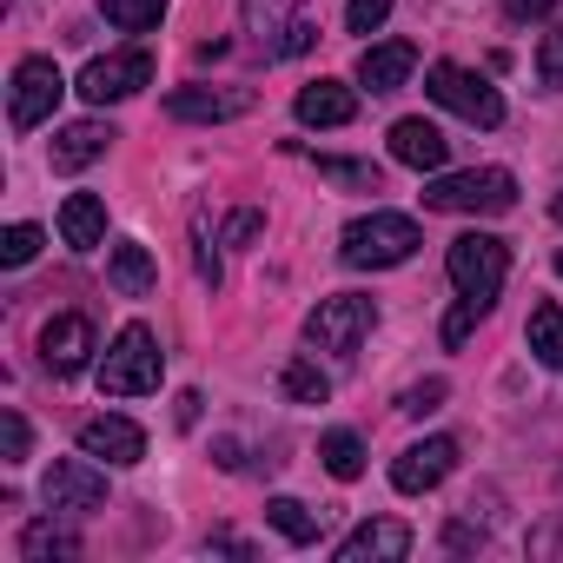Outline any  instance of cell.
Wrapping results in <instances>:
<instances>
[{
    "label": "cell",
    "mask_w": 563,
    "mask_h": 563,
    "mask_svg": "<svg viewBox=\"0 0 563 563\" xmlns=\"http://www.w3.org/2000/svg\"><path fill=\"white\" fill-rule=\"evenodd\" d=\"M418 245H424V232H418V219H405V212H365V219H352V225L339 232V258L358 265V272H391V265H405Z\"/></svg>",
    "instance_id": "cell-1"
},
{
    "label": "cell",
    "mask_w": 563,
    "mask_h": 563,
    "mask_svg": "<svg viewBox=\"0 0 563 563\" xmlns=\"http://www.w3.org/2000/svg\"><path fill=\"white\" fill-rule=\"evenodd\" d=\"M444 272H451V286H457V299H471V306H497V292H504V278H510V245L497 239V232H464V239H451V252H444Z\"/></svg>",
    "instance_id": "cell-2"
},
{
    "label": "cell",
    "mask_w": 563,
    "mask_h": 563,
    "mask_svg": "<svg viewBox=\"0 0 563 563\" xmlns=\"http://www.w3.org/2000/svg\"><path fill=\"white\" fill-rule=\"evenodd\" d=\"M159 372H166L159 339L146 325H120L107 358H100V391L107 398H146V391H159Z\"/></svg>",
    "instance_id": "cell-3"
},
{
    "label": "cell",
    "mask_w": 563,
    "mask_h": 563,
    "mask_svg": "<svg viewBox=\"0 0 563 563\" xmlns=\"http://www.w3.org/2000/svg\"><path fill=\"white\" fill-rule=\"evenodd\" d=\"M424 206L431 212H510L517 206V179L504 166H471V173H438L424 186Z\"/></svg>",
    "instance_id": "cell-4"
},
{
    "label": "cell",
    "mask_w": 563,
    "mask_h": 563,
    "mask_svg": "<svg viewBox=\"0 0 563 563\" xmlns=\"http://www.w3.org/2000/svg\"><path fill=\"white\" fill-rule=\"evenodd\" d=\"M372 325H378V306L365 292H332V299H319L306 312V345L312 352H332V358H352L372 339Z\"/></svg>",
    "instance_id": "cell-5"
},
{
    "label": "cell",
    "mask_w": 563,
    "mask_h": 563,
    "mask_svg": "<svg viewBox=\"0 0 563 563\" xmlns=\"http://www.w3.org/2000/svg\"><path fill=\"white\" fill-rule=\"evenodd\" d=\"M424 93L438 100V107H451L457 120H471V126H504V93L484 80V74H471V67H451V60H438L431 74H424Z\"/></svg>",
    "instance_id": "cell-6"
},
{
    "label": "cell",
    "mask_w": 563,
    "mask_h": 563,
    "mask_svg": "<svg viewBox=\"0 0 563 563\" xmlns=\"http://www.w3.org/2000/svg\"><path fill=\"white\" fill-rule=\"evenodd\" d=\"M60 93H67L60 67H54L47 54H27V60L14 67V87H8V126H14V133L47 126V120H54V107H60Z\"/></svg>",
    "instance_id": "cell-7"
},
{
    "label": "cell",
    "mask_w": 563,
    "mask_h": 563,
    "mask_svg": "<svg viewBox=\"0 0 563 563\" xmlns=\"http://www.w3.org/2000/svg\"><path fill=\"white\" fill-rule=\"evenodd\" d=\"M41 497H47V510L54 517H93L100 504H107V471H100V457H54L47 464V477H41Z\"/></svg>",
    "instance_id": "cell-8"
},
{
    "label": "cell",
    "mask_w": 563,
    "mask_h": 563,
    "mask_svg": "<svg viewBox=\"0 0 563 563\" xmlns=\"http://www.w3.org/2000/svg\"><path fill=\"white\" fill-rule=\"evenodd\" d=\"M140 87H153V54H146V47L100 54V60H87V74H80V100H87V107H120V100H133Z\"/></svg>",
    "instance_id": "cell-9"
},
{
    "label": "cell",
    "mask_w": 563,
    "mask_h": 563,
    "mask_svg": "<svg viewBox=\"0 0 563 563\" xmlns=\"http://www.w3.org/2000/svg\"><path fill=\"white\" fill-rule=\"evenodd\" d=\"M451 471H457V444H451V438H418V444H405V451L391 457V490L424 497V490H438Z\"/></svg>",
    "instance_id": "cell-10"
},
{
    "label": "cell",
    "mask_w": 563,
    "mask_h": 563,
    "mask_svg": "<svg viewBox=\"0 0 563 563\" xmlns=\"http://www.w3.org/2000/svg\"><path fill=\"white\" fill-rule=\"evenodd\" d=\"M93 319L87 312H60L47 332H41V365L54 372V378H80L87 365H93Z\"/></svg>",
    "instance_id": "cell-11"
},
{
    "label": "cell",
    "mask_w": 563,
    "mask_h": 563,
    "mask_svg": "<svg viewBox=\"0 0 563 563\" xmlns=\"http://www.w3.org/2000/svg\"><path fill=\"white\" fill-rule=\"evenodd\" d=\"M80 451L100 457V464H113V471H126V464L146 457V431L133 418H120V411H100V418L80 424Z\"/></svg>",
    "instance_id": "cell-12"
},
{
    "label": "cell",
    "mask_w": 563,
    "mask_h": 563,
    "mask_svg": "<svg viewBox=\"0 0 563 563\" xmlns=\"http://www.w3.org/2000/svg\"><path fill=\"white\" fill-rule=\"evenodd\" d=\"M166 113L173 120H192V126H219V120L252 113V87H173L166 93Z\"/></svg>",
    "instance_id": "cell-13"
},
{
    "label": "cell",
    "mask_w": 563,
    "mask_h": 563,
    "mask_svg": "<svg viewBox=\"0 0 563 563\" xmlns=\"http://www.w3.org/2000/svg\"><path fill=\"white\" fill-rule=\"evenodd\" d=\"M332 556H339V563H398V556H411V523L372 517V523H358Z\"/></svg>",
    "instance_id": "cell-14"
},
{
    "label": "cell",
    "mask_w": 563,
    "mask_h": 563,
    "mask_svg": "<svg viewBox=\"0 0 563 563\" xmlns=\"http://www.w3.org/2000/svg\"><path fill=\"white\" fill-rule=\"evenodd\" d=\"M411 74H418V47L411 41H378V47L358 54V87H372V93H398Z\"/></svg>",
    "instance_id": "cell-15"
},
{
    "label": "cell",
    "mask_w": 563,
    "mask_h": 563,
    "mask_svg": "<svg viewBox=\"0 0 563 563\" xmlns=\"http://www.w3.org/2000/svg\"><path fill=\"white\" fill-rule=\"evenodd\" d=\"M391 159L411 166V173H444L451 140H444L431 120H398V126H391Z\"/></svg>",
    "instance_id": "cell-16"
},
{
    "label": "cell",
    "mask_w": 563,
    "mask_h": 563,
    "mask_svg": "<svg viewBox=\"0 0 563 563\" xmlns=\"http://www.w3.org/2000/svg\"><path fill=\"white\" fill-rule=\"evenodd\" d=\"M113 140H120V133H113L107 120H74V126H60V133H54V173H80V166L107 159Z\"/></svg>",
    "instance_id": "cell-17"
},
{
    "label": "cell",
    "mask_w": 563,
    "mask_h": 563,
    "mask_svg": "<svg viewBox=\"0 0 563 563\" xmlns=\"http://www.w3.org/2000/svg\"><path fill=\"white\" fill-rule=\"evenodd\" d=\"M239 8H245V34H252V47L272 60L278 41H286V27H292L299 14H312V0H239Z\"/></svg>",
    "instance_id": "cell-18"
},
{
    "label": "cell",
    "mask_w": 563,
    "mask_h": 563,
    "mask_svg": "<svg viewBox=\"0 0 563 563\" xmlns=\"http://www.w3.org/2000/svg\"><path fill=\"white\" fill-rule=\"evenodd\" d=\"M292 107H299L306 126H352L358 120V93L345 80H312V87H299Z\"/></svg>",
    "instance_id": "cell-19"
},
{
    "label": "cell",
    "mask_w": 563,
    "mask_h": 563,
    "mask_svg": "<svg viewBox=\"0 0 563 563\" xmlns=\"http://www.w3.org/2000/svg\"><path fill=\"white\" fill-rule=\"evenodd\" d=\"M107 278H113L120 299H146L159 272H153V252H146L140 239H113V245H107Z\"/></svg>",
    "instance_id": "cell-20"
},
{
    "label": "cell",
    "mask_w": 563,
    "mask_h": 563,
    "mask_svg": "<svg viewBox=\"0 0 563 563\" xmlns=\"http://www.w3.org/2000/svg\"><path fill=\"white\" fill-rule=\"evenodd\" d=\"M60 239H67L74 252H100V245H107V206H100L93 192H67V206H60Z\"/></svg>",
    "instance_id": "cell-21"
},
{
    "label": "cell",
    "mask_w": 563,
    "mask_h": 563,
    "mask_svg": "<svg viewBox=\"0 0 563 563\" xmlns=\"http://www.w3.org/2000/svg\"><path fill=\"white\" fill-rule=\"evenodd\" d=\"M265 523L286 537V543H319L325 510H312V504H299V497H272V504H265Z\"/></svg>",
    "instance_id": "cell-22"
},
{
    "label": "cell",
    "mask_w": 563,
    "mask_h": 563,
    "mask_svg": "<svg viewBox=\"0 0 563 563\" xmlns=\"http://www.w3.org/2000/svg\"><path fill=\"white\" fill-rule=\"evenodd\" d=\"M523 339H530V358H537L543 372H563V306H556V299L530 312V332H523Z\"/></svg>",
    "instance_id": "cell-23"
},
{
    "label": "cell",
    "mask_w": 563,
    "mask_h": 563,
    "mask_svg": "<svg viewBox=\"0 0 563 563\" xmlns=\"http://www.w3.org/2000/svg\"><path fill=\"white\" fill-rule=\"evenodd\" d=\"M319 457H325V471H332L339 484L365 477V438H358V431H325V438H319Z\"/></svg>",
    "instance_id": "cell-24"
},
{
    "label": "cell",
    "mask_w": 563,
    "mask_h": 563,
    "mask_svg": "<svg viewBox=\"0 0 563 563\" xmlns=\"http://www.w3.org/2000/svg\"><path fill=\"white\" fill-rule=\"evenodd\" d=\"M278 391H286L292 405H325V398H332V378H325L312 358H292L286 372H278Z\"/></svg>",
    "instance_id": "cell-25"
},
{
    "label": "cell",
    "mask_w": 563,
    "mask_h": 563,
    "mask_svg": "<svg viewBox=\"0 0 563 563\" xmlns=\"http://www.w3.org/2000/svg\"><path fill=\"white\" fill-rule=\"evenodd\" d=\"M21 556H27V563H41V556H80V537L60 530L54 517H47V523H27V530H21Z\"/></svg>",
    "instance_id": "cell-26"
},
{
    "label": "cell",
    "mask_w": 563,
    "mask_h": 563,
    "mask_svg": "<svg viewBox=\"0 0 563 563\" xmlns=\"http://www.w3.org/2000/svg\"><path fill=\"white\" fill-rule=\"evenodd\" d=\"M100 14H107L120 34H146V27H159L166 0H100Z\"/></svg>",
    "instance_id": "cell-27"
},
{
    "label": "cell",
    "mask_w": 563,
    "mask_h": 563,
    "mask_svg": "<svg viewBox=\"0 0 563 563\" xmlns=\"http://www.w3.org/2000/svg\"><path fill=\"white\" fill-rule=\"evenodd\" d=\"M319 173H325L332 186H352V192H378V186H385V173H378L372 159H319Z\"/></svg>",
    "instance_id": "cell-28"
},
{
    "label": "cell",
    "mask_w": 563,
    "mask_h": 563,
    "mask_svg": "<svg viewBox=\"0 0 563 563\" xmlns=\"http://www.w3.org/2000/svg\"><path fill=\"white\" fill-rule=\"evenodd\" d=\"M41 245H47L41 225H8V232H0V265H34Z\"/></svg>",
    "instance_id": "cell-29"
},
{
    "label": "cell",
    "mask_w": 563,
    "mask_h": 563,
    "mask_svg": "<svg viewBox=\"0 0 563 563\" xmlns=\"http://www.w3.org/2000/svg\"><path fill=\"white\" fill-rule=\"evenodd\" d=\"M27 444H34V431H27V418L8 405V411H0V464H21Z\"/></svg>",
    "instance_id": "cell-30"
},
{
    "label": "cell",
    "mask_w": 563,
    "mask_h": 563,
    "mask_svg": "<svg viewBox=\"0 0 563 563\" xmlns=\"http://www.w3.org/2000/svg\"><path fill=\"white\" fill-rule=\"evenodd\" d=\"M391 21V0H345V27L352 34H378Z\"/></svg>",
    "instance_id": "cell-31"
},
{
    "label": "cell",
    "mask_w": 563,
    "mask_h": 563,
    "mask_svg": "<svg viewBox=\"0 0 563 563\" xmlns=\"http://www.w3.org/2000/svg\"><path fill=\"white\" fill-rule=\"evenodd\" d=\"M444 398H451V385H444V378H424V385H411V391L398 398V411H405V418H424V411H438Z\"/></svg>",
    "instance_id": "cell-32"
},
{
    "label": "cell",
    "mask_w": 563,
    "mask_h": 563,
    "mask_svg": "<svg viewBox=\"0 0 563 563\" xmlns=\"http://www.w3.org/2000/svg\"><path fill=\"white\" fill-rule=\"evenodd\" d=\"M537 80L543 87H563V21L543 34V47H537Z\"/></svg>",
    "instance_id": "cell-33"
},
{
    "label": "cell",
    "mask_w": 563,
    "mask_h": 563,
    "mask_svg": "<svg viewBox=\"0 0 563 563\" xmlns=\"http://www.w3.org/2000/svg\"><path fill=\"white\" fill-rule=\"evenodd\" d=\"M312 47H319V21H312V14H299V21L286 27V41H278V54H272V60H292V54H312Z\"/></svg>",
    "instance_id": "cell-34"
},
{
    "label": "cell",
    "mask_w": 563,
    "mask_h": 563,
    "mask_svg": "<svg viewBox=\"0 0 563 563\" xmlns=\"http://www.w3.org/2000/svg\"><path fill=\"white\" fill-rule=\"evenodd\" d=\"M477 319H490V312H484V306H471V299H457V312L444 319V345H464V339L477 332Z\"/></svg>",
    "instance_id": "cell-35"
},
{
    "label": "cell",
    "mask_w": 563,
    "mask_h": 563,
    "mask_svg": "<svg viewBox=\"0 0 563 563\" xmlns=\"http://www.w3.org/2000/svg\"><path fill=\"white\" fill-rule=\"evenodd\" d=\"M258 225H265V212H252V206H245V212H232V219H225V245H245V239H258Z\"/></svg>",
    "instance_id": "cell-36"
},
{
    "label": "cell",
    "mask_w": 563,
    "mask_h": 563,
    "mask_svg": "<svg viewBox=\"0 0 563 563\" xmlns=\"http://www.w3.org/2000/svg\"><path fill=\"white\" fill-rule=\"evenodd\" d=\"M550 8H556V0H504V21H510V27H523V21H543Z\"/></svg>",
    "instance_id": "cell-37"
},
{
    "label": "cell",
    "mask_w": 563,
    "mask_h": 563,
    "mask_svg": "<svg viewBox=\"0 0 563 563\" xmlns=\"http://www.w3.org/2000/svg\"><path fill=\"white\" fill-rule=\"evenodd\" d=\"M444 550H484V530H471V523L457 517V523L444 530Z\"/></svg>",
    "instance_id": "cell-38"
},
{
    "label": "cell",
    "mask_w": 563,
    "mask_h": 563,
    "mask_svg": "<svg viewBox=\"0 0 563 563\" xmlns=\"http://www.w3.org/2000/svg\"><path fill=\"white\" fill-rule=\"evenodd\" d=\"M179 424H199V391H179Z\"/></svg>",
    "instance_id": "cell-39"
},
{
    "label": "cell",
    "mask_w": 563,
    "mask_h": 563,
    "mask_svg": "<svg viewBox=\"0 0 563 563\" xmlns=\"http://www.w3.org/2000/svg\"><path fill=\"white\" fill-rule=\"evenodd\" d=\"M556 219H563V192H556Z\"/></svg>",
    "instance_id": "cell-40"
},
{
    "label": "cell",
    "mask_w": 563,
    "mask_h": 563,
    "mask_svg": "<svg viewBox=\"0 0 563 563\" xmlns=\"http://www.w3.org/2000/svg\"><path fill=\"white\" fill-rule=\"evenodd\" d=\"M556 278H563V252H556Z\"/></svg>",
    "instance_id": "cell-41"
}]
</instances>
